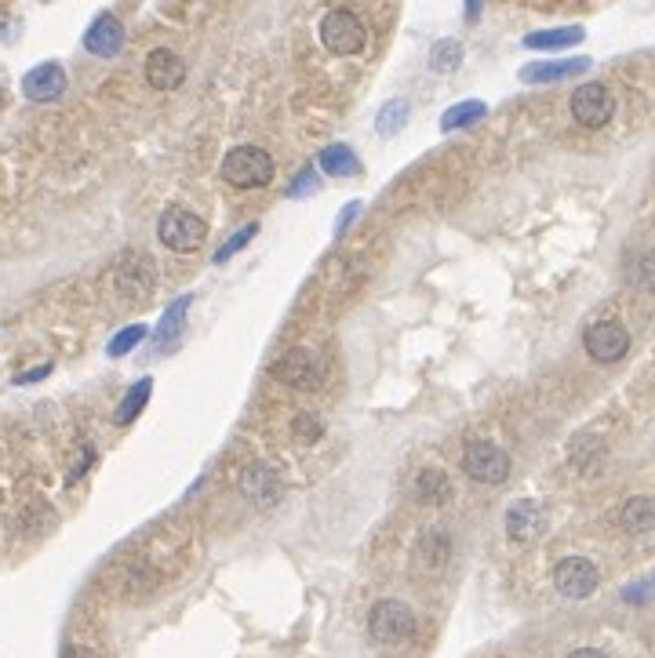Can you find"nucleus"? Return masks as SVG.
<instances>
[{
  "mask_svg": "<svg viewBox=\"0 0 655 658\" xmlns=\"http://www.w3.org/2000/svg\"><path fill=\"white\" fill-rule=\"evenodd\" d=\"M597 582H601V575H597V568L586 557H565L554 568L557 593L568 600H586L597 589Z\"/></svg>",
  "mask_w": 655,
  "mask_h": 658,
  "instance_id": "nucleus-10",
  "label": "nucleus"
},
{
  "mask_svg": "<svg viewBox=\"0 0 655 658\" xmlns=\"http://www.w3.org/2000/svg\"><path fill=\"white\" fill-rule=\"evenodd\" d=\"M255 233H259V226H255V222H248V226H244V230H237L230 240H226V244H222L219 251H215V262H219V266H222V262L230 259V255H237V251H241L244 244H248V240L255 237Z\"/></svg>",
  "mask_w": 655,
  "mask_h": 658,
  "instance_id": "nucleus-29",
  "label": "nucleus"
},
{
  "mask_svg": "<svg viewBox=\"0 0 655 658\" xmlns=\"http://www.w3.org/2000/svg\"><path fill=\"white\" fill-rule=\"evenodd\" d=\"M583 70H590V59H554V62H528V66H521L517 77L524 84H554V80L575 77V73Z\"/></svg>",
  "mask_w": 655,
  "mask_h": 658,
  "instance_id": "nucleus-16",
  "label": "nucleus"
},
{
  "mask_svg": "<svg viewBox=\"0 0 655 658\" xmlns=\"http://www.w3.org/2000/svg\"><path fill=\"white\" fill-rule=\"evenodd\" d=\"M586 37L583 26H561V30H539L524 37V48L535 51H561V48H575L579 40Z\"/></svg>",
  "mask_w": 655,
  "mask_h": 658,
  "instance_id": "nucleus-19",
  "label": "nucleus"
},
{
  "mask_svg": "<svg viewBox=\"0 0 655 658\" xmlns=\"http://www.w3.org/2000/svg\"><path fill=\"white\" fill-rule=\"evenodd\" d=\"M150 389H153V379L135 382V386L124 393L121 404H117V411H113V422H117V426H128V422L139 419V411L146 408V400H150Z\"/></svg>",
  "mask_w": 655,
  "mask_h": 658,
  "instance_id": "nucleus-22",
  "label": "nucleus"
},
{
  "mask_svg": "<svg viewBox=\"0 0 655 658\" xmlns=\"http://www.w3.org/2000/svg\"><path fill=\"white\" fill-rule=\"evenodd\" d=\"M568 658H608L605 651H597V648H579V651H572Z\"/></svg>",
  "mask_w": 655,
  "mask_h": 658,
  "instance_id": "nucleus-34",
  "label": "nucleus"
},
{
  "mask_svg": "<svg viewBox=\"0 0 655 658\" xmlns=\"http://www.w3.org/2000/svg\"><path fill=\"white\" fill-rule=\"evenodd\" d=\"M368 633L375 644H404L415 633V611L401 600H379L368 615Z\"/></svg>",
  "mask_w": 655,
  "mask_h": 658,
  "instance_id": "nucleus-4",
  "label": "nucleus"
},
{
  "mask_svg": "<svg viewBox=\"0 0 655 658\" xmlns=\"http://www.w3.org/2000/svg\"><path fill=\"white\" fill-rule=\"evenodd\" d=\"M612 113H615V99H612V91H608L605 84L590 80V84H579V88L572 91L575 124H583V128L597 131V128H605L608 120H612Z\"/></svg>",
  "mask_w": 655,
  "mask_h": 658,
  "instance_id": "nucleus-7",
  "label": "nucleus"
},
{
  "mask_svg": "<svg viewBox=\"0 0 655 658\" xmlns=\"http://www.w3.org/2000/svg\"><path fill=\"white\" fill-rule=\"evenodd\" d=\"M463 473L477 484H503L510 477V455L492 440H470L463 451Z\"/></svg>",
  "mask_w": 655,
  "mask_h": 658,
  "instance_id": "nucleus-5",
  "label": "nucleus"
},
{
  "mask_svg": "<svg viewBox=\"0 0 655 658\" xmlns=\"http://www.w3.org/2000/svg\"><path fill=\"white\" fill-rule=\"evenodd\" d=\"M408 102L404 99H390L383 106V110H379V117H375V128H379V135H386V139H393V135H397V131L404 128V124H408Z\"/></svg>",
  "mask_w": 655,
  "mask_h": 658,
  "instance_id": "nucleus-25",
  "label": "nucleus"
},
{
  "mask_svg": "<svg viewBox=\"0 0 655 658\" xmlns=\"http://www.w3.org/2000/svg\"><path fill=\"white\" fill-rule=\"evenodd\" d=\"M619 524H623L630 535H648V531H655V499H648V495L630 499L619 509Z\"/></svg>",
  "mask_w": 655,
  "mask_h": 658,
  "instance_id": "nucleus-18",
  "label": "nucleus"
},
{
  "mask_svg": "<svg viewBox=\"0 0 655 658\" xmlns=\"http://www.w3.org/2000/svg\"><path fill=\"white\" fill-rule=\"evenodd\" d=\"M66 91V73L59 62H41L22 77V95L30 102H55Z\"/></svg>",
  "mask_w": 655,
  "mask_h": 658,
  "instance_id": "nucleus-12",
  "label": "nucleus"
},
{
  "mask_svg": "<svg viewBox=\"0 0 655 658\" xmlns=\"http://www.w3.org/2000/svg\"><path fill=\"white\" fill-rule=\"evenodd\" d=\"M142 339H146V324H128L124 331L113 335V342L106 346V353H110V357H124V353H131V349L139 346Z\"/></svg>",
  "mask_w": 655,
  "mask_h": 658,
  "instance_id": "nucleus-28",
  "label": "nucleus"
},
{
  "mask_svg": "<svg viewBox=\"0 0 655 658\" xmlns=\"http://www.w3.org/2000/svg\"><path fill=\"white\" fill-rule=\"evenodd\" d=\"M626 280L641 291H655V251H641L634 262H630V270H626Z\"/></svg>",
  "mask_w": 655,
  "mask_h": 658,
  "instance_id": "nucleus-26",
  "label": "nucleus"
},
{
  "mask_svg": "<svg viewBox=\"0 0 655 658\" xmlns=\"http://www.w3.org/2000/svg\"><path fill=\"white\" fill-rule=\"evenodd\" d=\"M84 48L91 55H99V59H113L124 48V26L117 22V15L102 11L99 19L88 26V33H84Z\"/></svg>",
  "mask_w": 655,
  "mask_h": 658,
  "instance_id": "nucleus-13",
  "label": "nucleus"
},
{
  "mask_svg": "<svg viewBox=\"0 0 655 658\" xmlns=\"http://www.w3.org/2000/svg\"><path fill=\"white\" fill-rule=\"evenodd\" d=\"M313 190H317V175H313V171L306 168L303 175H299V179H295L292 186H288V197H310Z\"/></svg>",
  "mask_w": 655,
  "mask_h": 658,
  "instance_id": "nucleus-31",
  "label": "nucleus"
},
{
  "mask_svg": "<svg viewBox=\"0 0 655 658\" xmlns=\"http://www.w3.org/2000/svg\"><path fill=\"white\" fill-rule=\"evenodd\" d=\"M419 557L426 560V568H441L444 560H448V539H444L441 531H426L423 542H419Z\"/></svg>",
  "mask_w": 655,
  "mask_h": 658,
  "instance_id": "nucleus-27",
  "label": "nucleus"
},
{
  "mask_svg": "<svg viewBox=\"0 0 655 658\" xmlns=\"http://www.w3.org/2000/svg\"><path fill=\"white\" fill-rule=\"evenodd\" d=\"M190 302L193 295H182V299H175L168 310H164L161 324H157V346H172L175 339H179V331H182V320H186V313H190Z\"/></svg>",
  "mask_w": 655,
  "mask_h": 658,
  "instance_id": "nucleus-23",
  "label": "nucleus"
},
{
  "mask_svg": "<svg viewBox=\"0 0 655 658\" xmlns=\"http://www.w3.org/2000/svg\"><path fill=\"white\" fill-rule=\"evenodd\" d=\"M222 179L237 190H259L273 179V157L262 146H233L222 157Z\"/></svg>",
  "mask_w": 655,
  "mask_h": 658,
  "instance_id": "nucleus-1",
  "label": "nucleus"
},
{
  "mask_svg": "<svg viewBox=\"0 0 655 658\" xmlns=\"http://www.w3.org/2000/svg\"><path fill=\"white\" fill-rule=\"evenodd\" d=\"M546 509L532 499H521L506 509V535L514 542H535L546 531Z\"/></svg>",
  "mask_w": 655,
  "mask_h": 658,
  "instance_id": "nucleus-11",
  "label": "nucleus"
},
{
  "mask_svg": "<svg viewBox=\"0 0 655 658\" xmlns=\"http://www.w3.org/2000/svg\"><path fill=\"white\" fill-rule=\"evenodd\" d=\"M295 437L303 440V444H313V440H321V422H317V415H310V411H303V415H295Z\"/></svg>",
  "mask_w": 655,
  "mask_h": 658,
  "instance_id": "nucleus-30",
  "label": "nucleus"
},
{
  "mask_svg": "<svg viewBox=\"0 0 655 658\" xmlns=\"http://www.w3.org/2000/svg\"><path fill=\"white\" fill-rule=\"evenodd\" d=\"M146 80H150V88L157 91H175L186 80V66L175 51L168 48H157L146 55Z\"/></svg>",
  "mask_w": 655,
  "mask_h": 658,
  "instance_id": "nucleus-14",
  "label": "nucleus"
},
{
  "mask_svg": "<svg viewBox=\"0 0 655 658\" xmlns=\"http://www.w3.org/2000/svg\"><path fill=\"white\" fill-rule=\"evenodd\" d=\"M415 495L426 502V506H441V502L452 499V480L441 469H423L419 480H415Z\"/></svg>",
  "mask_w": 655,
  "mask_h": 658,
  "instance_id": "nucleus-20",
  "label": "nucleus"
},
{
  "mask_svg": "<svg viewBox=\"0 0 655 658\" xmlns=\"http://www.w3.org/2000/svg\"><path fill=\"white\" fill-rule=\"evenodd\" d=\"M317 164H321V171L328 175V179H350V175H357V171H361V160H357V153H353L350 146H343V142H335V146H324L321 157H317Z\"/></svg>",
  "mask_w": 655,
  "mask_h": 658,
  "instance_id": "nucleus-17",
  "label": "nucleus"
},
{
  "mask_svg": "<svg viewBox=\"0 0 655 658\" xmlns=\"http://www.w3.org/2000/svg\"><path fill=\"white\" fill-rule=\"evenodd\" d=\"M353 215H361V204H357V200H350V204H346V208L339 211V222H335V233H343L346 226H350Z\"/></svg>",
  "mask_w": 655,
  "mask_h": 658,
  "instance_id": "nucleus-32",
  "label": "nucleus"
},
{
  "mask_svg": "<svg viewBox=\"0 0 655 658\" xmlns=\"http://www.w3.org/2000/svg\"><path fill=\"white\" fill-rule=\"evenodd\" d=\"M241 491L255 506H273V502L281 499V477H277L266 462H252V466L241 473Z\"/></svg>",
  "mask_w": 655,
  "mask_h": 658,
  "instance_id": "nucleus-15",
  "label": "nucleus"
},
{
  "mask_svg": "<svg viewBox=\"0 0 655 658\" xmlns=\"http://www.w3.org/2000/svg\"><path fill=\"white\" fill-rule=\"evenodd\" d=\"M273 379L292 389H313L321 382V360L313 357L310 349L295 346L288 353H281V360L273 364Z\"/></svg>",
  "mask_w": 655,
  "mask_h": 658,
  "instance_id": "nucleus-9",
  "label": "nucleus"
},
{
  "mask_svg": "<svg viewBox=\"0 0 655 658\" xmlns=\"http://www.w3.org/2000/svg\"><path fill=\"white\" fill-rule=\"evenodd\" d=\"M51 371V364H44V368H33V371H26V375H15V386H26V382H37V379H44Z\"/></svg>",
  "mask_w": 655,
  "mask_h": 658,
  "instance_id": "nucleus-33",
  "label": "nucleus"
},
{
  "mask_svg": "<svg viewBox=\"0 0 655 658\" xmlns=\"http://www.w3.org/2000/svg\"><path fill=\"white\" fill-rule=\"evenodd\" d=\"M583 346L586 353L601 364H615V360L626 357V349H630V331L619 324V320H597L594 328L583 335Z\"/></svg>",
  "mask_w": 655,
  "mask_h": 658,
  "instance_id": "nucleus-8",
  "label": "nucleus"
},
{
  "mask_svg": "<svg viewBox=\"0 0 655 658\" xmlns=\"http://www.w3.org/2000/svg\"><path fill=\"white\" fill-rule=\"evenodd\" d=\"M317 33H321V44L332 51V55H357V51H364V44H368L364 22L346 8L328 11L321 19V26H317Z\"/></svg>",
  "mask_w": 655,
  "mask_h": 658,
  "instance_id": "nucleus-2",
  "label": "nucleus"
},
{
  "mask_svg": "<svg viewBox=\"0 0 655 658\" xmlns=\"http://www.w3.org/2000/svg\"><path fill=\"white\" fill-rule=\"evenodd\" d=\"M157 237H161L164 248L190 255V251H197L204 244V237H208V226H204V219H197L193 211L168 208L161 215V222H157Z\"/></svg>",
  "mask_w": 655,
  "mask_h": 658,
  "instance_id": "nucleus-3",
  "label": "nucleus"
},
{
  "mask_svg": "<svg viewBox=\"0 0 655 658\" xmlns=\"http://www.w3.org/2000/svg\"><path fill=\"white\" fill-rule=\"evenodd\" d=\"M488 117V106L481 99H466V102H455L448 110L441 113V131H463L477 120Z\"/></svg>",
  "mask_w": 655,
  "mask_h": 658,
  "instance_id": "nucleus-21",
  "label": "nucleus"
},
{
  "mask_svg": "<svg viewBox=\"0 0 655 658\" xmlns=\"http://www.w3.org/2000/svg\"><path fill=\"white\" fill-rule=\"evenodd\" d=\"M459 66H463V44L455 37L437 40L434 48H430V70L434 73H455Z\"/></svg>",
  "mask_w": 655,
  "mask_h": 658,
  "instance_id": "nucleus-24",
  "label": "nucleus"
},
{
  "mask_svg": "<svg viewBox=\"0 0 655 658\" xmlns=\"http://www.w3.org/2000/svg\"><path fill=\"white\" fill-rule=\"evenodd\" d=\"M113 280H117V295H121L124 302H146L153 284H157V266L150 262V255L128 251V255H121V262H117Z\"/></svg>",
  "mask_w": 655,
  "mask_h": 658,
  "instance_id": "nucleus-6",
  "label": "nucleus"
},
{
  "mask_svg": "<svg viewBox=\"0 0 655 658\" xmlns=\"http://www.w3.org/2000/svg\"><path fill=\"white\" fill-rule=\"evenodd\" d=\"M0 106H4V88H0Z\"/></svg>",
  "mask_w": 655,
  "mask_h": 658,
  "instance_id": "nucleus-35",
  "label": "nucleus"
}]
</instances>
